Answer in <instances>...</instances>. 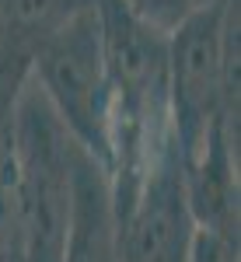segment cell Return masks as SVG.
I'll list each match as a JSON object with an SVG mask.
<instances>
[{
	"label": "cell",
	"instance_id": "6da1fadb",
	"mask_svg": "<svg viewBox=\"0 0 241 262\" xmlns=\"http://www.w3.org/2000/svg\"><path fill=\"white\" fill-rule=\"evenodd\" d=\"M168 112L182 158L217 122L238 126V0H210L168 32Z\"/></svg>",
	"mask_w": 241,
	"mask_h": 262
},
{
	"label": "cell",
	"instance_id": "7a4b0ae2",
	"mask_svg": "<svg viewBox=\"0 0 241 262\" xmlns=\"http://www.w3.org/2000/svg\"><path fill=\"white\" fill-rule=\"evenodd\" d=\"M7 150L28 231V262H63L74 224V161L80 147L32 81L14 105Z\"/></svg>",
	"mask_w": 241,
	"mask_h": 262
},
{
	"label": "cell",
	"instance_id": "3957f363",
	"mask_svg": "<svg viewBox=\"0 0 241 262\" xmlns=\"http://www.w3.org/2000/svg\"><path fill=\"white\" fill-rule=\"evenodd\" d=\"M98 7V4H95ZM87 11L53 32L32 63V84L39 88L53 116L70 140L105 168L108 161V77L101 56L98 11Z\"/></svg>",
	"mask_w": 241,
	"mask_h": 262
},
{
	"label": "cell",
	"instance_id": "277c9868",
	"mask_svg": "<svg viewBox=\"0 0 241 262\" xmlns=\"http://www.w3.org/2000/svg\"><path fill=\"white\" fill-rule=\"evenodd\" d=\"M116 217V262H185L196 221L185 196L179 143L171 140L129 200L112 210Z\"/></svg>",
	"mask_w": 241,
	"mask_h": 262
},
{
	"label": "cell",
	"instance_id": "5b68a950",
	"mask_svg": "<svg viewBox=\"0 0 241 262\" xmlns=\"http://www.w3.org/2000/svg\"><path fill=\"white\" fill-rule=\"evenodd\" d=\"M185 196L196 227L206 231H241L238 192V126L217 122L196 154L182 158Z\"/></svg>",
	"mask_w": 241,
	"mask_h": 262
},
{
	"label": "cell",
	"instance_id": "8992f818",
	"mask_svg": "<svg viewBox=\"0 0 241 262\" xmlns=\"http://www.w3.org/2000/svg\"><path fill=\"white\" fill-rule=\"evenodd\" d=\"M63 262H116V217L108 175L84 150H77L74 161V224Z\"/></svg>",
	"mask_w": 241,
	"mask_h": 262
},
{
	"label": "cell",
	"instance_id": "52a82bcc",
	"mask_svg": "<svg viewBox=\"0 0 241 262\" xmlns=\"http://www.w3.org/2000/svg\"><path fill=\"white\" fill-rule=\"evenodd\" d=\"M95 4L98 0H0L4 35L25 42L39 53V46L53 32H60L63 25L87 14Z\"/></svg>",
	"mask_w": 241,
	"mask_h": 262
},
{
	"label": "cell",
	"instance_id": "ba28073f",
	"mask_svg": "<svg viewBox=\"0 0 241 262\" xmlns=\"http://www.w3.org/2000/svg\"><path fill=\"white\" fill-rule=\"evenodd\" d=\"M0 262H28V231L7 147L0 154Z\"/></svg>",
	"mask_w": 241,
	"mask_h": 262
},
{
	"label": "cell",
	"instance_id": "9c48e42d",
	"mask_svg": "<svg viewBox=\"0 0 241 262\" xmlns=\"http://www.w3.org/2000/svg\"><path fill=\"white\" fill-rule=\"evenodd\" d=\"M119 4L129 7L140 21L161 28V32H175L192 11H200L203 4H210V0H119Z\"/></svg>",
	"mask_w": 241,
	"mask_h": 262
},
{
	"label": "cell",
	"instance_id": "30bf717a",
	"mask_svg": "<svg viewBox=\"0 0 241 262\" xmlns=\"http://www.w3.org/2000/svg\"><path fill=\"white\" fill-rule=\"evenodd\" d=\"M185 262H241V238L231 234V231L196 227Z\"/></svg>",
	"mask_w": 241,
	"mask_h": 262
},
{
	"label": "cell",
	"instance_id": "8fae6325",
	"mask_svg": "<svg viewBox=\"0 0 241 262\" xmlns=\"http://www.w3.org/2000/svg\"><path fill=\"white\" fill-rule=\"evenodd\" d=\"M0 35H4V14H0Z\"/></svg>",
	"mask_w": 241,
	"mask_h": 262
}]
</instances>
